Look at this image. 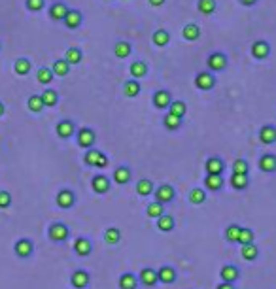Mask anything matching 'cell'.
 Listing matches in <instances>:
<instances>
[{
    "instance_id": "obj_1",
    "label": "cell",
    "mask_w": 276,
    "mask_h": 289,
    "mask_svg": "<svg viewBox=\"0 0 276 289\" xmlns=\"http://www.w3.org/2000/svg\"><path fill=\"white\" fill-rule=\"evenodd\" d=\"M84 163L87 165V166H98V168H104V166H108V157L100 150L89 148L84 155Z\"/></svg>"
},
{
    "instance_id": "obj_2",
    "label": "cell",
    "mask_w": 276,
    "mask_h": 289,
    "mask_svg": "<svg viewBox=\"0 0 276 289\" xmlns=\"http://www.w3.org/2000/svg\"><path fill=\"white\" fill-rule=\"evenodd\" d=\"M76 140H78V146H80V148L89 150V148H93V146H95L96 134L91 127H82L78 132H76Z\"/></svg>"
},
{
    "instance_id": "obj_3",
    "label": "cell",
    "mask_w": 276,
    "mask_h": 289,
    "mask_svg": "<svg viewBox=\"0 0 276 289\" xmlns=\"http://www.w3.org/2000/svg\"><path fill=\"white\" fill-rule=\"evenodd\" d=\"M227 55L223 53V51H214V53L208 55V59H206V66H208V70H212V72H222L227 68Z\"/></svg>"
},
{
    "instance_id": "obj_4",
    "label": "cell",
    "mask_w": 276,
    "mask_h": 289,
    "mask_svg": "<svg viewBox=\"0 0 276 289\" xmlns=\"http://www.w3.org/2000/svg\"><path fill=\"white\" fill-rule=\"evenodd\" d=\"M153 197H155V203L159 204H169L174 201V197H176V191H174V187L169 185V183H163L159 185L157 189H153Z\"/></svg>"
},
{
    "instance_id": "obj_5",
    "label": "cell",
    "mask_w": 276,
    "mask_h": 289,
    "mask_svg": "<svg viewBox=\"0 0 276 289\" xmlns=\"http://www.w3.org/2000/svg\"><path fill=\"white\" fill-rule=\"evenodd\" d=\"M70 235V231H68V227L61 221H57V223H51L49 225V229H47V236H49V240H53V242H64L66 238Z\"/></svg>"
},
{
    "instance_id": "obj_6",
    "label": "cell",
    "mask_w": 276,
    "mask_h": 289,
    "mask_svg": "<svg viewBox=\"0 0 276 289\" xmlns=\"http://www.w3.org/2000/svg\"><path fill=\"white\" fill-rule=\"evenodd\" d=\"M216 85V76L212 72H199L195 76V87L201 91H212Z\"/></svg>"
},
{
    "instance_id": "obj_7",
    "label": "cell",
    "mask_w": 276,
    "mask_h": 289,
    "mask_svg": "<svg viewBox=\"0 0 276 289\" xmlns=\"http://www.w3.org/2000/svg\"><path fill=\"white\" fill-rule=\"evenodd\" d=\"M55 203L59 208H63V210H68V208H72L76 204V195L74 191H70V189H61V191L57 193V199H55Z\"/></svg>"
},
{
    "instance_id": "obj_8",
    "label": "cell",
    "mask_w": 276,
    "mask_h": 289,
    "mask_svg": "<svg viewBox=\"0 0 276 289\" xmlns=\"http://www.w3.org/2000/svg\"><path fill=\"white\" fill-rule=\"evenodd\" d=\"M252 55H254V59H257V61L267 59L271 55V43L267 42V40H255L252 43Z\"/></svg>"
},
{
    "instance_id": "obj_9",
    "label": "cell",
    "mask_w": 276,
    "mask_h": 289,
    "mask_svg": "<svg viewBox=\"0 0 276 289\" xmlns=\"http://www.w3.org/2000/svg\"><path fill=\"white\" fill-rule=\"evenodd\" d=\"M170 102H172V96L167 89H157L153 93V106L157 110H169Z\"/></svg>"
},
{
    "instance_id": "obj_10",
    "label": "cell",
    "mask_w": 276,
    "mask_h": 289,
    "mask_svg": "<svg viewBox=\"0 0 276 289\" xmlns=\"http://www.w3.org/2000/svg\"><path fill=\"white\" fill-rule=\"evenodd\" d=\"M204 168H206V174L210 176H222L225 170V163L220 157H208L204 163Z\"/></svg>"
},
{
    "instance_id": "obj_11",
    "label": "cell",
    "mask_w": 276,
    "mask_h": 289,
    "mask_svg": "<svg viewBox=\"0 0 276 289\" xmlns=\"http://www.w3.org/2000/svg\"><path fill=\"white\" fill-rule=\"evenodd\" d=\"M138 282L142 284V286H146V288H153L155 284H157V270L155 268H142L140 270V274H138Z\"/></svg>"
},
{
    "instance_id": "obj_12",
    "label": "cell",
    "mask_w": 276,
    "mask_h": 289,
    "mask_svg": "<svg viewBox=\"0 0 276 289\" xmlns=\"http://www.w3.org/2000/svg\"><path fill=\"white\" fill-rule=\"evenodd\" d=\"M220 278L225 284H234L236 280L240 278V270L234 265H223L222 270H220Z\"/></svg>"
},
{
    "instance_id": "obj_13",
    "label": "cell",
    "mask_w": 276,
    "mask_h": 289,
    "mask_svg": "<svg viewBox=\"0 0 276 289\" xmlns=\"http://www.w3.org/2000/svg\"><path fill=\"white\" fill-rule=\"evenodd\" d=\"M70 284H72L76 289H85L87 286H89V272L84 270V268L74 270L72 276H70Z\"/></svg>"
},
{
    "instance_id": "obj_14",
    "label": "cell",
    "mask_w": 276,
    "mask_h": 289,
    "mask_svg": "<svg viewBox=\"0 0 276 289\" xmlns=\"http://www.w3.org/2000/svg\"><path fill=\"white\" fill-rule=\"evenodd\" d=\"M32 251H34V244H32L29 238H19L15 242V253H17V257L27 259V257L32 255Z\"/></svg>"
},
{
    "instance_id": "obj_15",
    "label": "cell",
    "mask_w": 276,
    "mask_h": 289,
    "mask_svg": "<svg viewBox=\"0 0 276 289\" xmlns=\"http://www.w3.org/2000/svg\"><path fill=\"white\" fill-rule=\"evenodd\" d=\"M157 282H161V284H174L176 282V270H174V267L163 265L157 270Z\"/></svg>"
},
{
    "instance_id": "obj_16",
    "label": "cell",
    "mask_w": 276,
    "mask_h": 289,
    "mask_svg": "<svg viewBox=\"0 0 276 289\" xmlns=\"http://www.w3.org/2000/svg\"><path fill=\"white\" fill-rule=\"evenodd\" d=\"M63 21L70 31H74V29H78V27L82 25L84 15H82V11L80 10H68V13H66V17H64Z\"/></svg>"
},
{
    "instance_id": "obj_17",
    "label": "cell",
    "mask_w": 276,
    "mask_h": 289,
    "mask_svg": "<svg viewBox=\"0 0 276 289\" xmlns=\"http://www.w3.org/2000/svg\"><path fill=\"white\" fill-rule=\"evenodd\" d=\"M57 134H59V138H70L72 134H74L76 130H74V123L70 121V119H63V121H59L57 123Z\"/></svg>"
},
{
    "instance_id": "obj_18",
    "label": "cell",
    "mask_w": 276,
    "mask_h": 289,
    "mask_svg": "<svg viewBox=\"0 0 276 289\" xmlns=\"http://www.w3.org/2000/svg\"><path fill=\"white\" fill-rule=\"evenodd\" d=\"M91 187H93V191L98 193V195H104V193H108V189H110V180H108L104 174H98V176H95V178L91 180Z\"/></svg>"
},
{
    "instance_id": "obj_19",
    "label": "cell",
    "mask_w": 276,
    "mask_h": 289,
    "mask_svg": "<svg viewBox=\"0 0 276 289\" xmlns=\"http://www.w3.org/2000/svg\"><path fill=\"white\" fill-rule=\"evenodd\" d=\"M91 249H93V246H91V240H89V238H85V236H80V238H76L74 251L80 257H87L89 253H91Z\"/></svg>"
},
{
    "instance_id": "obj_20",
    "label": "cell",
    "mask_w": 276,
    "mask_h": 289,
    "mask_svg": "<svg viewBox=\"0 0 276 289\" xmlns=\"http://www.w3.org/2000/svg\"><path fill=\"white\" fill-rule=\"evenodd\" d=\"M259 140L267 144V146H271V144H275L276 142V127L275 125H263V127L259 128Z\"/></svg>"
},
{
    "instance_id": "obj_21",
    "label": "cell",
    "mask_w": 276,
    "mask_h": 289,
    "mask_svg": "<svg viewBox=\"0 0 276 289\" xmlns=\"http://www.w3.org/2000/svg\"><path fill=\"white\" fill-rule=\"evenodd\" d=\"M117 284H119V289H138V286H140V282L133 272H123Z\"/></svg>"
},
{
    "instance_id": "obj_22",
    "label": "cell",
    "mask_w": 276,
    "mask_h": 289,
    "mask_svg": "<svg viewBox=\"0 0 276 289\" xmlns=\"http://www.w3.org/2000/svg\"><path fill=\"white\" fill-rule=\"evenodd\" d=\"M259 168L263 172H267V174L276 172V155H273V153L261 155V159H259Z\"/></svg>"
},
{
    "instance_id": "obj_23",
    "label": "cell",
    "mask_w": 276,
    "mask_h": 289,
    "mask_svg": "<svg viewBox=\"0 0 276 289\" xmlns=\"http://www.w3.org/2000/svg\"><path fill=\"white\" fill-rule=\"evenodd\" d=\"M182 36H184V40H187V42H195V40L201 36V27H199L197 23H189V25H185V27L182 29Z\"/></svg>"
},
{
    "instance_id": "obj_24",
    "label": "cell",
    "mask_w": 276,
    "mask_h": 289,
    "mask_svg": "<svg viewBox=\"0 0 276 289\" xmlns=\"http://www.w3.org/2000/svg\"><path fill=\"white\" fill-rule=\"evenodd\" d=\"M114 182L117 185H127L131 182V168L125 166V165H121V166H117L116 170H114Z\"/></svg>"
},
{
    "instance_id": "obj_25",
    "label": "cell",
    "mask_w": 276,
    "mask_h": 289,
    "mask_svg": "<svg viewBox=\"0 0 276 289\" xmlns=\"http://www.w3.org/2000/svg\"><path fill=\"white\" fill-rule=\"evenodd\" d=\"M129 72L133 76V80H140V78H144V76L148 74V64L144 63V61H140V59H138V61H133Z\"/></svg>"
},
{
    "instance_id": "obj_26",
    "label": "cell",
    "mask_w": 276,
    "mask_h": 289,
    "mask_svg": "<svg viewBox=\"0 0 276 289\" xmlns=\"http://www.w3.org/2000/svg\"><path fill=\"white\" fill-rule=\"evenodd\" d=\"M66 13H68V8H66V4H63V2H55V4H51V8H49V17L53 21H63L64 17H66Z\"/></svg>"
},
{
    "instance_id": "obj_27",
    "label": "cell",
    "mask_w": 276,
    "mask_h": 289,
    "mask_svg": "<svg viewBox=\"0 0 276 289\" xmlns=\"http://www.w3.org/2000/svg\"><path fill=\"white\" fill-rule=\"evenodd\" d=\"M112 49H114V55H116L117 59H127L131 51H133V45L129 42H123V40H117Z\"/></svg>"
},
{
    "instance_id": "obj_28",
    "label": "cell",
    "mask_w": 276,
    "mask_h": 289,
    "mask_svg": "<svg viewBox=\"0 0 276 289\" xmlns=\"http://www.w3.org/2000/svg\"><path fill=\"white\" fill-rule=\"evenodd\" d=\"M151 42H153V45H157V47H165L170 42L169 31L167 29H157V31L151 34Z\"/></svg>"
},
{
    "instance_id": "obj_29",
    "label": "cell",
    "mask_w": 276,
    "mask_h": 289,
    "mask_svg": "<svg viewBox=\"0 0 276 289\" xmlns=\"http://www.w3.org/2000/svg\"><path fill=\"white\" fill-rule=\"evenodd\" d=\"M229 183H231L233 189L242 191V189H246V187L250 185V178H248V174H233L231 180H229Z\"/></svg>"
},
{
    "instance_id": "obj_30",
    "label": "cell",
    "mask_w": 276,
    "mask_h": 289,
    "mask_svg": "<svg viewBox=\"0 0 276 289\" xmlns=\"http://www.w3.org/2000/svg\"><path fill=\"white\" fill-rule=\"evenodd\" d=\"M174 227H176V221H174L172 215L163 214L161 217H157V229H159L161 233H170Z\"/></svg>"
},
{
    "instance_id": "obj_31",
    "label": "cell",
    "mask_w": 276,
    "mask_h": 289,
    "mask_svg": "<svg viewBox=\"0 0 276 289\" xmlns=\"http://www.w3.org/2000/svg\"><path fill=\"white\" fill-rule=\"evenodd\" d=\"M137 193L140 197H148V195H153V182L148 180V178H140L137 182Z\"/></svg>"
},
{
    "instance_id": "obj_32",
    "label": "cell",
    "mask_w": 276,
    "mask_h": 289,
    "mask_svg": "<svg viewBox=\"0 0 276 289\" xmlns=\"http://www.w3.org/2000/svg\"><path fill=\"white\" fill-rule=\"evenodd\" d=\"M82 59H84V53H82L80 47H68L66 53H64V61L68 64H80Z\"/></svg>"
},
{
    "instance_id": "obj_33",
    "label": "cell",
    "mask_w": 276,
    "mask_h": 289,
    "mask_svg": "<svg viewBox=\"0 0 276 289\" xmlns=\"http://www.w3.org/2000/svg\"><path fill=\"white\" fill-rule=\"evenodd\" d=\"M204 187H206L208 191H220L223 187V178L222 176H210V174H206V178H204Z\"/></svg>"
},
{
    "instance_id": "obj_34",
    "label": "cell",
    "mask_w": 276,
    "mask_h": 289,
    "mask_svg": "<svg viewBox=\"0 0 276 289\" xmlns=\"http://www.w3.org/2000/svg\"><path fill=\"white\" fill-rule=\"evenodd\" d=\"M240 255L244 261H255L259 257V249L255 244H246V246H240Z\"/></svg>"
},
{
    "instance_id": "obj_35",
    "label": "cell",
    "mask_w": 276,
    "mask_h": 289,
    "mask_svg": "<svg viewBox=\"0 0 276 289\" xmlns=\"http://www.w3.org/2000/svg\"><path fill=\"white\" fill-rule=\"evenodd\" d=\"M218 8V2L216 0H197V10L204 13V15H212Z\"/></svg>"
},
{
    "instance_id": "obj_36",
    "label": "cell",
    "mask_w": 276,
    "mask_h": 289,
    "mask_svg": "<svg viewBox=\"0 0 276 289\" xmlns=\"http://www.w3.org/2000/svg\"><path fill=\"white\" fill-rule=\"evenodd\" d=\"M182 123H184V119L182 118H176V116H172V114H167L165 118H163V125H165V128L167 130H178V128L182 127Z\"/></svg>"
},
{
    "instance_id": "obj_37",
    "label": "cell",
    "mask_w": 276,
    "mask_h": 289,
    "mask_svg": "<svg viewBox=\"0 0 276 289\" xmlns=\"http://www.w3.org/2000/svg\"><path fill=\"white\" fill-rule=\"evenodd\" d=\"M185 112H187V106H185V102H184V100H172V102H170L169 114H172V116H176V118L184 119Z\"/></svg>"
},
{
    "instance_id": "obj_38",
    "label": "cell",
    "mask_w": 276,
    "mask_h": 289,
    "mask_svg": "<svg viewBox=\"0 0 276 289\" xmlns=\"http://www.w3.org/2000/svg\"><path fill=\"white\" fill-rule=\"evenodd\" d=\"M123 93H125L127 98H135V96L140 95V83H138V80H129V82H125Z\"/></svg>"
},
{
    "instance_id": "obj_39",
    "label": "cell",
    "mask_w": 276,
    "mask_h": 289,
    "mask_svg": "<svg viewBox=\"0 0 276 289\" xmlns=\"http://www.w3.org/2000/svg\"><path fill=\"white\" fill-rule=\"evenodd\" d=\"M121 240V231L117 229V227H108L106 231H104V242L106 244H117Z\"/></svg>"
},
{
    "instance_id": "obj_40",
    "label": "cell",
    "mask_w": 276,
    "mask_h": 289,
    "mask_svg": "<svg viewBox=\"0 0 276 289\" xmlns=\"http://www.w3.org/2000/svg\"><path fill=\"white\" fill-rule=\"evenodd\" d=\"M55 78V74L51 72V68H47V66H42L38 72H36V80L42 83V85H47V83H51V80Z\"/></svg>"
},
{
    "instance_id": "obj_41",
    "label": "cell",
    "mask_w": 276,
    "mask_h": 289,
    "mask_svg": "<svg viewBox=\"0 0 276 289\" xmlns=\"http://www.w3.org/2000/svg\"><path fill=\"white\" fill-rule=\"evenodd\" d=\"M240 246L246 244H254V231L248 229V227H240V233H238V240H236Z\"/></svg>"
},
{
    "instance_id": "obj_42",
    "label": "cell",
    "mask_w": 276,
    "mask_h": 289,
    "mask_svg": "<svg viewBox=\"0 0 276 289\" xmlns=\"http://www.w3.org/2000/svg\"><path fill=\"white\" fill-rule=\"evenodd\" d=\"M187 197H189V203L191 204H202L206 201V191L202 187H193Z\"/></svg>"
},
{
    "instance_id": "obj_43",
    "label": "cell",
    "mask_w": 276,
    "mask_h": 289,
    "mask_svg": "<svg viewBox=\"0 0 276 289\" xmlns=\"http://www.w3.org/2000/svg\"><path fill=\"white\" fill-rule=\"evenodd\" d=\"M40 96H42L44 106H55V104L59 102V95H57V91H55V89H46Z\"/></svg>"
},
{
    "instance_id": "obj_44",
    "label": "cell",
    "mask_w": 276,
    "mask_h": 289,
    "mask_svg": "<svg viewBox=\"0 0 276 289\" xmlns=\"http://www.w3.org/2000/svg\"><path fill=\"white\" fill-rule=\"evenodd\" d=\"M51 72H53L55 76H61V78H63V76H66L68 72H70V64L66 63L64 59H57V61L53 63Z\"/></svg>"
},
{
    "instance_id": "obj_45",
    "label": "cell",
    "mask_w": 276,
    "mask_h": 289,
    "mask_svg": "<svg viewBox=\"0 0 276 289\" xmlns=\"http://www.w3.org/2000/svg\"><path fill=\"white\" fill-rule=\"evenodd\" d=\"M27 106H29V110L34 112V114H40V112L44 110L42 96L40 95H31L29 96V100H27Z\"/></svg>"
},
{
    "instance_id": "obj_46",
    "label": "cell",
    "mask_w": 276,
    "mask_h": 289,
    "mask_svg": "<svg viewBox=\"0 0 276 289\" xmlns=\"http://www.w3.org/2000/svg\"><path fill=\"white\" fill-rule=\"evenodd\" d=\"M146 214H148V217H151V219H157V217H161V215L165 214V206L153 201L151 204H148V208H146Z\"/></svg>"
},
{
    "instance_id": "obj_47",
    "label": "cell",
    "mask_w": 276,
    "mask_h": 289,
    "mask_svg": "<svg viewBox=\"0 0 276 289\" xmlns=\"http://www.w3.org/2000/svg\"><path fill=\"white\" fill-rule=\"evenodd\" d=\"M13 68H15V72L19 76H27L29 74V70H31V61L29 59H17L15 64H13Z\"/></svg>"
},
{
    "instance_id": "obj_48",
    "label": "cell",
    "mask_w": 276,
    "mask_h": 289,
    "mask_svg": "<svg viewBox=\"0 0 276 289\" xmlns=\"http://www.w3.org/2000/svg\"><path fill=\"white\" fill-rule=\"evenodd\" d=\"M238 233H240V225L231 223L225 229V240L227 242H236L238 240Z\"/></svg>"
},
{
    "instance_id": "obj_49",
    "label": "cell",
    "mask_w": 276,
    "mask_h": 289,
    "mask_svg": "<svg viewBox=\"0 0 276 289\" xmlns=\"http://www.w3.org/2000/svg\"><path fill=\"white\" fill-rule=\"evenodd\" d=\"M250 172V165L246 159H236L233 163V174H248Z\"/></svg>"
},
{
    "instance_id": "obj_50",
    "label": "cell",
    "mask_w": 276,
    "mask_h": 289,
    "mask_svg": "<svg viewBox=\"0 0 276 289\" xmlns=\"http://www.w3.org/2000/svg\"><path fill=\"white\" fill-rule=\"evenodd\" d=\"M44 4H46V0H27V8H29L31 11L42 10Z\"/></svg>"
},
{
    "instance_id": "obj_51",
    "label": "cell",
    "mask_w": 276,
    "mask_h": 289,
    "mask_svg": "<svg viewBox=\"0 0 276 289\" xmlns=\"http://www.w3.org/2000/svg\"><path fill=\"white\" fill-rule=\"evenodd\" d=\"M11 204V195L8 191H0V208H8Z\"/></svg>"
},
{
    "instance_id": "obj_52",
    "label": "cell",
    "mask_w": 276,
    "mask_h": 289,
    "mask_svg": "<svg viewBox=\"0 0 276 289\" xmlns=\"http://www.w3.org/2000/svg\"><path fill=\"white\" fill-rule=\"evenodd\" d=\"M149 6H153V8H159V6H163L167 0H148Z\"/></svg>"
},
{
    "instance_id": "obj_53",
    "label": "cell",
    "mask_w": 276,
    "mask_h": 289,
    "mask_svg": "<svg viewBox=\"0 0 276 289\" xmlns=\"http://www.w3.org/2000/svg\"><path fill=\"white\" fill-rule=\"evenodd\" d=\"M216 289H234V284H225V282H222V284H218Z\"/></svg>"
},
{
    "instance_id": "obj_54",
    "label": "cell",
    "mask_w": 276,
    "mask_h": 289,
    "mask_svg": "<svg viewBox=\"0 0 276 289\" xmlns=\"http://www.w3.org/2000/svg\"><path fill=\"white\" fill-rule=\"evenodd\" d=\"M257 2H259V0H240V4H242V6H248V8H250V6H255Z\"/></svg>"
},
{
    "instance_id": "obj_55",
    "label": "cell",
    "mask_w": 276,
    "mask_h": 289,
    "mask_svg": "<svg viewBox=\"0 0 276 289\" xmlns=\"http://www.w3.org/2000/svg\"><path fill=\"white\" fill-rule=\"evenodd\" d=\"M4 112H6V108H4V102H0V118L4 116Z\"/></svg>"
}]
</instances>
